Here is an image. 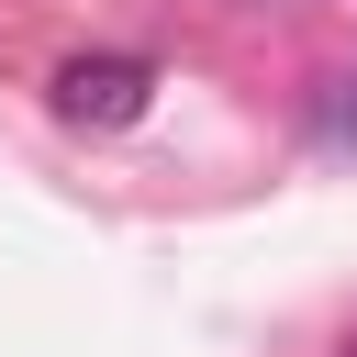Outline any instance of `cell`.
<instances>
[{
	"instance_id": "1",
	"label": "cell",
	"mask_w": 357,
	"mask_h": 357,
	"mask_svg": "<svg viewBox=\"0 0 357 357\" xmlns=\"http://www.w3.org/2000/svg\"><path fill=\"white\" fill-rule=\"evenodd\" d=\"M145 89H156V67H145V56H67V67H56V123L112 134V123H134V112H145Z\"/></svg>"
},
{
	"instance_id": "2",
	"label": "cell",
	"mask_w": 357,
	"mask_h": 357,
	"mask_svg": "<svg viewBox=\"0 0 357 357\" xmlns=\"http://www.w3.org/2000/svg\"><path fill=\"white\" fill-rule=\"evenodd\" d=\"M312 123H324V145H346V156H357V67H346V78H324V112H312Z\"/></svg>"
},
{
	"instance_id": "3",
	"label": "cell",
	"mask_w": 357,
	"mask_h": 357,
	"mask_svg": "<svg viewBox=\"0 0 357 357\" xmlns=\"http://www.w3.org/2000/svg\"><path fill=\"white\" fill-rule=\"evenodd\" d=\"M346 357H357V346H346Z\"/></svg>"
}]
</instances>
